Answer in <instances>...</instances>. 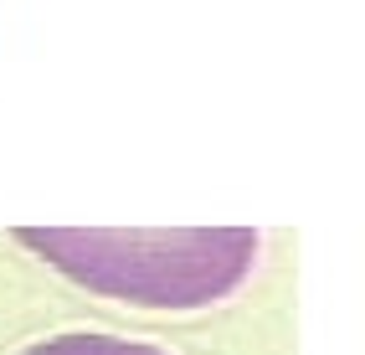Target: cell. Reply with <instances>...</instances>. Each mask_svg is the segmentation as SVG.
<instances>
[{
	"mask_svg": "<svg viewBox=\"0 0 365 355\" xmlns=\"http://www.w3.org/2000/svg\"><path fill=\"white\" fill-rule=\"evenodd\" d=\"M21 355H165V350L139 345V340H118V335H98V329H72V335H52L41 345H26Z\"/></svg>",
	"mask_w": 365,
	"mask_h": 355,
	"instance_id": "2",
	"label": "cell"
},
{
	"mask_svg": "<svg viewBox=\"0 0 365 355\" xmlns=\"http://www.w3.org/2000/svg\"><path fill=\"white\" fill-rule=\"evenodd\" d=\"M16 242L83 289L150 309H201L232 294L257 257L252 227H16Z\"/></svg>",
	"mask_w": 365,
	"mask_h": 355,
	"instance_id": "1",
	"label": "cell"
}]
</instances>
